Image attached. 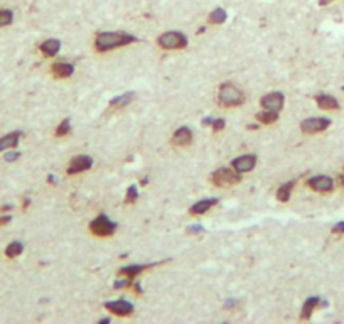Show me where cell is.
Segmentation results:
<instances>
[{
	"mask_svg": "<svg viewBox=\"0 0 344 324\" xmlns=\"http://www.w3.org/2000/svg\"><path fill=\"white\" fill-rule=\"evenodd\" d=\"M135 37L130 36V34H123V32H101L96 36L95 46L96 51L100 52H106L111 49H117V47L127 46L130 42H133Z\"/></svg>",
	"mask_w": 344,
	"mask_h": 324,
	"instance_id": "obj_1",
	"label": "cell"
},
{
	"mask_svg": "<svg viewBox=\"0 0 344 324\" xmlns=\"http://www.w3.org/2000/svg\"><path fill=\"white\" fill-rule=\"evenodd\" d=\"M243 91L238 90L233 83H223L220 88V101L225 106H238L243 103Z\"/></svg>",
	"mask_w": 344,
	"mask_h": 324,
	"instance_id": "obj_2",
	"label": "cell"
},
{
	"mask_svg": "<svg viewBox=\"0 0 344 324\" xmlns=\"http://www.w3.org/2000/svg\"><path fill=\"white\" fill-rule=\"evenodd\" d=\"M159 46L164 49H184L187 46V39L181 32H166L159 37Z\"/></svg>",
	"mask_w": 344,
	"mask_h": 324,
	"instance_id": "obj_3",
	"label": "cell"
},
{
	"mask_svg": "<svg viewBox=\"0 0 344 324\" xmlns=\"http://www.w3.org/2000/svg\"><path fill=\"white\" fill-rule=\"evenodd\" d=\"M240 181H241V176L238 171L235 172V171H231V169L221 167L213 172V182H215L216 186H231Z\"/></svg>",
	"mask_w": 344,
	"mask_h": 324,
	"instance_id": "obj_4",
	"label": "cell"
},
{
	"mask_svg": "<svg viewBox=\"0 0 344 324\" xmlns=\"http://www.w3.org/2000/svg\"><path fill=\"white\" fill-rule=\"evenodd\" d=\"M90 230H91V233H95L98 236H110L115 233L117 225H115L113 221H110L105 215H100L98 218H95L91 221Z\"/></svg>",
	"mask_w": 344,
	"mask_h": 324,
	"instance_id": "obj_5",
	"label": "cell"
},
{
	"mask_svg": "<svg viewBox=\"0 0 344 324\" xmlns=\"http://www.w3.org/2000/svg\"><path fill=\"white\" fill-rule=\"evenodd\" d=\"M329 125H331V120L329 118H305L302 123H300V130L304 134H316V132H322L326 130Z\"/></svg>",
	"mask_w": 344,
	"mask_h": 324,
	"instance_id": "obj_6",
	"label": "cell"
},
{
	"mask_svg": "<svg viewBox=\"0 0 344 324\" xmlns=\"http://www.w3.org/2000/svg\"><path fill=\"white\" fill-rule=\"evenodd\" d=\"M284 95L282 93H279V91H273V93H268V95H265L263 98H261L260 101V105H261V108L263 110H272V112H280L282 110V106H284Z\"/></svg>",
	"mask_w": 344,
	"mask_h": 324,
	"instance_id": "obj_7",
	"label": "cell"
},
{
	"mask_svg": "<svg viewBox=\"0 0 344 324\" xmlns=\"http://www.w3.org/2000/svg\"><path fill=\"white\" fill-rule=\"evenodd\" d=\"M105 309H108L113 314H117V316H128V314L133 312V306L130 304L128 301H123V299H120V301H110V302H105Z\"/></svg>",
	"mask_w": 344,
	"mask_h": 324,
	"instance_id": "obj_8",
	"label": "cell"
},
{
	"mask_svg": "<svg viewBox=\"0 0 344 324\" xmlns=\"http://www.w3.org/2000/svg\"><path fill=\"white\" fill-rule=\"evenodd\" d=\"M307 184H309V187H312V189L317 192H329L332 189L334 182L329 176H316V177L309 179Z\"/></svg>",
	"mask_w": 344,
	"mask_h": 324,
	"instance_id": "obj_9",
	"label": "cell"
},
{
	"mask_svg": "<svg viewBox=\"0 0 344 324\" xmlns=\"http://www.w3.org/2000/svg\"><path fill=\"white\" fill-rule=\"evenodd\" d=\"M93 166V159L88 156H78L75 159H71V167L67 169V174H76V172H83Z\"/></svg>",
	"mask_w": 344,
	"mask_h": 324,
	"instance_id": "obj_10",
	"label": "cell"
},
{
	"mask_svg": "<svg viewBox=\"0 0 344 324\" xmlns=\"http://www.w3.org/2000/svg\"><path fill=\"white\" fill-rule=\"evenodd\" d=\"M255 164H256V157L251 156V154H246V156H241V157L235 159L233 167H235V171L243 174V172H250L251 169L255 167Z\"/></svg>",
	"mask_w": 344,
	"mask_h": 324,
	"instance_id": "obj_11",
	"label": "cell"
},
{
	"mask_svg": "<svg viewBox=\"0 0 344 324\" xmlns=\"http://www.w3.org/2000/svg\"><path fill=\"white\" fill-rule=\"evenodd\" d=\"M172 142L176 144V146H179V147H187L189 144L192 142V132H191V128H187V127L177 128L176 132H174Z\"/></svg>",
	"mask_w": 344,
	"mask_h": 324,
	"instance_id": "obj_12",
	"label": "cell"
},
{
	"mask_svg": "<svg viewBox=\"0 0 344 324\" xmlns=\"http://www.w3.org/2000/svg\"><path fill=\"white\" fill-rule=\"evenodd\" d=\"M73 71H75V68L70 62H56V64H52V75L56 78H70Z\"/></svg>",
	"mask_w": 344,
	"mask_h": 324,
	"instance_id": "obj_13",
	"label": "cell"
},
{
	"mask_svg": "<svg viewBox=\"0 0 344 324\" xmlns=\"http://www.w3.org/2000/svg\"><path fill=\"white\" fill-rule=\"evenodd\" d=\"M316 101H317V105L324 110H337L339 108V101L331 95H324V93L317 95Z\"/></svg>",
	"mask_w": 344,
	"mask_h": 324,
	"instance_id": "obj_14",
	"label": "cell"
},
{
	"mask_svg": "<svg viewBox=\"0 0 344 324\" xmlns=\"http://www.w3.org/2000/svg\"><path fill=\"white\" fill-rule=\"evenodd\" d=\"M19 139H21V132H11L4 135L0 139V152L6 151V149H14L19 144Z\"/></svg>",
	"mask_w": 344,
	"mask_h": 324,
	"instance_id": "obj_15",
	"label": "cell"
},
{
	"mask_svg": "<svg viewBox=\"0 0 344 324\" xmlns=\"http://www.w3.org/2000/svg\"><path fill=\"white\" fill-rule=\"evenodd\" d=\"M61 49V42L57 39H47L41 44V51L44 52L46 56H56Z\"/></svg>",
	"mask_w": 344,
	"mask_h": 324,
	"instance_id": "obj_16",
	"label": "cell"
},
{
	"mask_svg": "<svg viewBox=\"0 0 344 324\" xmlns=\"http://www.w3.org/2000/svg\"><path fill=\"white\" fill-rule=\"evenodd\" d=\"M216 200H202V201H197L194 206L191 208V213L192 215H204V213L210 210L213 205H216Z\"/></svg>",
	"mask_w": 344,
	"mask_h": 324,
	"instance_id": "obj_17",
	"label": "cell"
},
{
	"mask_svg": "<svg viewBox=\"0 0 344 324\" xmlns=\"http://www.w3.org/2000/svg\"><path fill=\"white\" fill-rule=\"evenodd\" d=\"M319 304V297H309L307 301H305L304 307H302V319H309L311 317V314L314 312V309H316V306Z\"/></svg>",
	"mask_w": 344,
	"mask_h": 324,
	"instance_id": "obj_18",
	"label": "cell"
},
{
	"mask_svg": "<svg viewBox=\"0 0 344 324\" xmlns=\"http://www.w3.org/2000/svg\"><path fill=\"white\" fill-rule=\"evenodd\" d=\"M256 120L261 123H273L279 120V112H272V110H263L256 115Z\"/></svg>",
	"mask_w": 344,
	"mask_h": 324,
	"instance_id": "obj_19",
	"label": "cell"
},
{
	"mask_svg": "<svg viewBox=\"0 0 344 324\" xmlns=\"http://www.w3.org/2000/svg\"><path fill=\"white\" fill-rule=\"evenodd\" d=\"M132 100H133V93H125L122 96H117V98L111 100L110 106H111V108H123V106L128 105Z\"/></svg>",
	"mask_w": 344,
	"mask_h": 324,
	"instance_id": "obj_20",
	"label": "cell"
},
{
	"mask_svg": "<svg viewBox=\"0 0 344 324\" xmlns=\"http://www.w3.org/2000/svg\"><path fill=\"white\" fill-rule=\"evenodd\" d=\"M294 182H287V184H282L279 187V192H277V198H279V201H289L290 200V195H292V189H294Z\"/></svg>",
	"mask_w": 344,
	"mask_h": 324,
	"instance_id": "obj_21",
	"label": "cell"
},
{
	"mask_svg": "<svg viewBox=\"0 0 344 324\" xmlns=\"http://www.w3.org/2000/svg\"><path fill=\"white\" fill-rule=\"evenodd\" d=\"M22 251H24V245L21 243V241H12V243L6 248V255L14 258V257H19Z\"/></svg>",
	"mask_w": 344,
	"mask_h": 324,
	"instance_id": "obj_22",
	"label": "cell"
},
{
	"mask_svg": "<svg viewBox=\"0 0 344 324\" xmlns=\"http://www.w3.org/2000/svg\"><path fill=\"white\" fill-rule=\"evenodd\" d=\"M149 267H152V265H130V267H123L120 270V274L123 275H128V277H132V275H137L140 274L142 270H147Z\"/></svg>",
	"mask_w": 344,
	"mask_h": 324,
	"instance_id": "obj_23",
	"label": "cell"
},
{
	"mask_svg": "<svg viewBox=\"0 0 344 324\" xmlns=\"http://www.w3.org/2000/svg\"><path fill=\"white\" fill-rule=\"evenodd\" d=\"M210 21L215 22V24H223V22L226 21V12L223 11V9H216V11L211 12Z\"/></svg>",
	"mask_w": 344,
	"mask_h": 324,
	"instance_id": "obj_24",
	"label": "cell"
},
{
	"mask_svg": "<svg viewBox=\"0 0 344 324\" xmlns=\"http://www.w3.org/2000/svg\"><path fill=\"white\" fill-rule=\"evenodd\" d=\"M12 21L14 16L11 11H0V27L9 26V24H12Z\"/></svg>",
	"mask_w": 344,
	"mask_h": 324,
	"instance_id": "obj_25",
	"label": "cell"
},
{
	"mask_svg": "<svg viewBox=\"0 0 344 324\" xmlns=\"http://www.w3.org/2000/svg\"><path fill=\"white\" fill-rule=\"evenodd\" d=\"M67 132H70V120H62L61 125L56 130V135L57 137H62V135H66Z\"/></svg>",
	"mask_w": 344,
	"mask_h": 324,
	"instance_id": "obj_26",
	"label": "cell"
},
{
	"mask_svg": "<svg viewBox=\"0 0 344 324\" xmlns=\"http://www.w3.org/2000/svg\"><path fill=\"white\" fill-rule=\"evenodd\" d=\"M135 200H137V187L130 186L128 187V195H127V203L130 205V203H133Z\"/></svg>",
	"mask_w": 344,
	"mask_h": 324,
	"instance_id": "obj_27",
	"label": "cell"
},
{
	"mask_svg": "<svg viewBox=\"0 0 344 324\" xmlns=\"http://www.w3.org/2000/svg\"><path fill=\"white\" fill-rule=\"evenodd\" d=\"M223 128H225V120L223 118H218L213 122V130H215V132H220V130H223Z\"/></svg>",
	"mask_w": 344,
	"mask_h": 324,
	"instance_id": "obj_28",
	"label": "cell"
},
{
	"mask_svg": "<svg viewBox=\"0 0 344 324\" xmlns=\"http://www.w3.org/2000/svg\"><path fill=\"white\" fill-rule=\"evenodd\" d=\"M19 159V152H9L6 154V161L7 162H14V161H17Z\"/></svg>",
	"mask_w": 344,
	"mask_h": 324,
	"instance_id": "obj_29",
	"label": "cell"
},
{
	"mask_svg": "<svg viewBox=\"0 0 344 324\" xmlns=\"http://www.w3.org/2000/svg\"><path fill=\"white\" fill-rule=\"evenodd\" d=\"M334 233H342V231H344V223H339V225H336V226H334Z\"/></svg>",
	"mask_w": 344,
	"mask_h": 324,
	"instance_id": "obj_30",
	"label": "cell"
},
{
	"mask_svg": "<svg viewBox=\"0 0 344 324\" xmlns=\"http://www.w3.org/2000/svg\"><path fill=\"white\" fill-rule=\"evenodd\" d=\"M7 221H11V216H9V215H6V216H2V218H0V225L7 223Z\"/></svg>",
	"mask_w": 344,
	"mask_h": 324,
	"instance_id": "obj_31",
	"label": "cell"
},
{
	"mask_svg": "<svg viewBox=\"0 0 344 324\" xmlns=\"http://www.w3.org/2000/svg\"><path fill=\"white\" fill-rule=\"evenodd\" d=\"M199 230H202V226H191V228H189V231H191V233H194V231H199Z\"/></svg>",
	"mask_w": 344,
	"mask_h": 324,
	"instance_id": "obj_32",
	"label": "cell"
},
{
	"mask_svg": "<svg viewBox=\"0 0 344 324\" xmlns=\"http://www.w3.org/2000/svg\"><path fill=\"white\" fill-rule=\"evenodd\" d=\"M332 0H321V6H327V4H331Z\"/></svg>",
	"mask_w": 344,
	"mask_h": 324,
	"instance_id": "obj_33",
	"label": "cell"
},
{
	"mask_svg": "<svg viewBox=\"0 0 344 324\" xmlns=\"http://www.w3.org/2000/svg\"><path fill=\"white\" fill-rule=\"evenodd\" d=\"M341 182H342V186H344V176L341 177Z\"/></svg>",
	"mask_w": 344,
	"mask_h": 324,
	"instance_id": "obj_34",
	"label": "cell"
}]
</instances>
